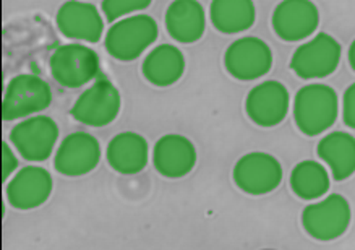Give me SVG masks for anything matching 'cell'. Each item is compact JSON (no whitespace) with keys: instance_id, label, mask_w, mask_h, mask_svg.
Masks as SVG:
<instances>
[{"instance_id":"18","label":"cell","mask_w":355,"mask_h":250,"mask_svg":"<svg viewBox=\"0 0 355 250\" xmlns=\"http://www.w3.org/2000/svg\"><path fill=\"white\" fill-rule=\"evenodd\" d=\"M150 147L145 137L135 132H122L109 142L105 158L109 166L121 174H137L148 165Z\"/></svg>"},{"instance_id":"1","label":"cell","mask_w":355,"mask_h":250,"mask_svg":"<svg viewBox=\"0 0 355 250\" xmlns=\"http://www.w3.org/2000/svg\"><path fill=\"white\" fill-rule=\"evenodd\" d=\"M339 114L338 93L324 83H311L297 91L294 120L302 133L320 135L333 127Z\"/></svg>"},{"instance_id":"8","label":"cell","mask_w":355,"mask_h":250,"mask_svg":"<svg viewBox=\"0 0 355 250\" xmlns=\"http://www.w3.org/2000/svg\"><path fill=\"white\" fill-rule=\"evenodd\" d=\"M8 138L23 160L41 162L54 151L59 138V127L51 117L36 115L17 124Z\"/></svg>"},{"instance_id":"25","label":"cell","mask_w":355,"mask_h":250,"mask_svg":"<svg viewBox=\"0 0 355 250\" xmlns=\"http://www.w3.org/2000/svg\"><path fill=\"white\" fill-rule=\"evenodd\" d=\"M18 166V158L8 143H2V181L7 182L15 172Z\"/></svg>"},{"instance_id":"17","label":"cell","mask_w":355,"mask_h":250,"mask_svg":"<svg viewBox=\"0 0 355 250\" xmlns=\"http://www.w3.org/2000/svg\"><path fill=\"white\" fill-rule=\"evenodd\" d=\"M164 25L172 40L193 44L205 35V7L198 0H174L166 10Z\"/></svg>"},{"instance_id":"26","label":"cell","mask_w":355,"mask_h":250,"mask_svg":"<svg viewBox=\"0 0 355 250\" xmlns=\"http://www.w3.org/2000/svg\"><path fill=\"white\" fill-rule=\"evenodd\" d=\"M349 64H350V67H352V70L355 72V40L349 47Z\"/></svg>"},{"instance_id":"23","label":"cell","mask_w":355,"mask_h":250,"mask_svg":"<svg viewBox=\"0 0 355 250\" xmlns=\"http://www.w3.org/2000/svg\"><path fill=\"white\" fill-rule=\"evenodd\" d=\"M153 0H103L101 8L107 22H117L122 17L145 10L151 6Z\"/></svg>"},{"instance_id":"19","label":"cell","mask_w":355,"mask_h":250,"mask_svg":"<svg viewBox=\"0 0 355 250\" xmlns=\"http://www.w3.org/2000/svg\"><path fill=\"white\" fill-rule=\"evenodd\" d=\"M185 57L172 44H161L148 52L141 64V74L155 86H171L182 78Z\"/></svg>"},{"instance_id":"9","label":"cell","mask_w":355,"mask_h":250,"mask_svg":"<svg viewBox=\"0 0 355 250\" xmlns=\"http://www.w3.org/2000/svg\"><path fill=\"white\" fill-rule=\"evenodd\" d=\"M271 47L255 36H245L234 41L224 56L225 70L230 76L242 81L261 78L271 70Z\"/></svg>"},{"instance_id":"2","label":"cell","mask_w":355,"mask_h":250,"mask_svg":"<svg viewBox=\"0 0 355 250\" xmlns=\"http://www.w3.org/2000/svg\"><path fill=\"white\" fill-rule=\"evenodd\" d=\"M159 28L153 17L138 13L121 18L105 33L104 47L114 59L130 62L140 57L148 47L155 44Z\"/></svg>"},{"instance_id":"21","label":"cell","mask_w":355,"mask_h":250,"mask_svg":"<svg viewBox=\"0 0 355 250\" xmlns=\"http://www.w3.org/2000/svg\"><path fill=\"white\" fill-rule=\"evenodd\" d=\"M209 18L218 31L224 35H237L247 31L255 23V3L253 0H213Z\"/></svg>"},{"instance_id":"6","label":"cell","mask_w":355,"mask_h":250,"mask_svg":"<svg viewBox=\"0 0 355 250\" xmlns=\"http://www.w3.org/2000/svg\"><path fill=\"white\" fill-rule=\"evenodd\" d=\"M350 218L349 201L333 194L306 206L302 213V226L316 240H334L347 231Z\"/></svg>"},{"instance_id":"15","label":"cell","mask_w":355,"mask_h":250,"mask_svg":"<svg viewBox=\"0 0 355 250\" xmlns=\"http://www.w3.org/2000/svg\"><path fill=\"white\" fill-rule=\"evenodd\" d=\"M52 192V176L40 166H26L7 184V200L17 210H33L44 205Z\"/></svg>"},{"instance_id":"24","label":"cell","mask_w":355,"mask_h":250,"mask_svg":"<svg viewBox=\"0 0 355 250\" xmlns=\"http://www.w3.org/2000/svg\"><path fill=\"white\" fill-rule=\"evenodd\" d=\"M343 119L349 128L355 131V83L345 90L343 98Z\"/></svg>"},{"instance_id":"3","label":"cell","mask_w":355,"mask_h":250,"mask_svg":"<svg viewBox=\"0 0 355 250\" xmlns=\"http://www.w3.org/2000/svg\"><path fill=\"white\" fill-rule=\"evenodd\" d=\"M49 70L57 83L67 88H80L96 78L99 72V57L91 47L70 42L52 52Z\"/></svg>"},{"instance_id":"16","label":"cell","mask_w":355,"mask_h":250,"mask_svg":"<svg viewBox=\"0 0 355 250\" xmlns=\"http://www.w3.org/2000/svg\"><path fill=\"white\" fill-rule=\"evenodd\" d=\"M153 165L161 176L179 179L196 165V150L189 138L177 133L161 137L153 150Z\"/></svg>"},{"instance_id":"13","label":"cell","mask_w":355,"mask_h":250,"mask_svg":"<svg viewBox=\"0 0 355 250\" xmlns=\"http://www.w3.org/2000/svg\"><path fill=\"white\" fill-rule=\"evenodd\" d=\"M289 91L281 81L266 80L257 85L245 99V110L260 127H275L289 112Z\"/></svg>"},{"instance_id":"11","label":"cell","mask_w":355,"mask_h":250,"mask_svg":"<svg viewBox=\"0 0 355 250\" xmlns=\"http://www.w3.org/2000/svg\"><path fill=\"white\" fill-rule=\"evenodd\" d=\"M271 23L282 41H304L318 28L320 12L311 0H282L275 8Z\"/></svg>"},{"instance_id":"5","label":"cell","mask_w":355,"mask_h":250,"mask_svg":"<svg viewBox=\"0 0 355 250\" xmlns=\"http://www.w3.org/2000/svg\"><path fill=\"white\" fill-rule=\"evenodd\" d=\"M340 44L331 35L320 33L304 42L291 59V69L302 80L326 78L340 62Z\"/></svg>"},{"instance_id":"7","label":"cell","mask_w":355,"mask_h":250,"mask_svg":"<svg viewBox=\"0 0 355 250\" xmlns=\"http://www.w3.org/2000/svg\"><path fill=\"white\" fill-rule=\"evenodd\" d=\"M51 88L36 75L21 74L7 83L2 101L3 120H15L41 112L51 104Z\"/></svg>"},{"instance_id":"20","label":"cell","mask_w":355,"mask_h":250,"mask_svg":"<svg viewBox=\"0 0 355 250\" xmlns=\"http://www.w3.org/2000/svg\"><path fill=\"white\" fill-rule=\"evenodd\" d=\"M318 156L336 181L349 179L355 172V137L349 132H331L318 143Z\"/></svg>"},{"instance_id":"22","label":"cell","mask_w":355,"mask_h":250,"mask_svg":"<svg viewBox=\"0 0 355 250\" xmlns=\"http://www.w3.org/2000/svg\"><path fill=\"white\" fill-rule=\"evenodd\" d=\"M291 189L299 199H321L329 190L328 169L316 161L299 162L291 174Z\"/></svg>"},{"instance_id":"14","label":"cell","mask_w":355,"mask_h":250,"mask_svg":"<svg viewBox=\"0 0 355 250\" xmlns=\"http://www.w3.org/2000/svg\"><path fill=\"white\" fill-rule=\"evenodd\" d=\"M55 23L67 40L98 42L104 33V20L98 8L85 0H69L62 3Z\"/></svg>"},{"instance_id":"4","label":"cell","mask_w":355,"mask_h":250,"mask_svg":"<svg viewBox=\"0 0 355 250\" xmlns=\"http://www.w3.org/2000/svg\"><path fill=\"white\" fill-rule=\"evenodd\" d=\"M122 108L119 90L109 80H98L88 86L71 106V117L88 127H105L117 119Z\"/></svg>"},{"instance_id":"10","label":"cell","mask_w":355,"mask_h":250,"mask_svg":"<svg viewBox=\"0 0 355 250\" xmlns=\"http://www.w3.org/2000/svg\"><path fill=\"white\" fill-rule=\"evenodd\" d=\"M282 181L281 162L268 153H248L234 167V182L248 195H266Z\"/></svg>"},{"instance_id":"12","label":"cell","mask_w":355,"mask_h":250,"mask_svg":"<svg viewBox=\"0 0 355 250\" xmlns=\"http://www.w3.org/2000/svg\"><path fill=\"white\" fill-rule=\"evenodd\" d=\"M101 161V145L98 138L86 132H75L65 137L57 148L54 167L67 177L85 176L96 169Z\"/></svg>"}]
</instances>
